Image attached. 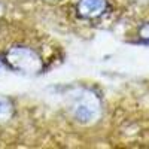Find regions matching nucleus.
I'll return each mask as SVG.
<instances>
[{"instance_id": "4", "label": "nucleus", "mask_w": 149, "mask_h": 149, "mask_svg": "<svg viewBox=\"0 0 149 149\" xmlns=\"http://www.w3.org/2000/svg\"><path fill=\"white\" fill-rule=\"evenodd\" d=\"M12 113V104L6 98H0V121L9 118Z\"/></svg>"}, {"instance_id": "3", "label": "nucleus", "mask_w": 149, "mask_h": 149, "mask_svg": "<svg viewBox=\"0 0 149 149\" xmlns=\"http://www.w3.org/2000/svg\"><path fill=\"white\" fill-rule=\"evenodd\" d=\"M104 9H106L104 0H79V3H78L79 14L86 18L98 17Z\"/></svg>"}, {"instance_id": "2", "label": "nucleus", "mask_w": 149, "mask_h": 149, "mask_svg": "<svg viewBox=\"0 0 149 149\" xmlns=\"http://www.w3.org/2000/svg\"><path fill=\"white\" fill-rule=\"evenodd\" d=\"M97 110H98V107H97V103H95L94 98L84 97L82 100H79L74 104L73 115L81 122H90L97 116Z\"/></svg>"}, {"instance_id": "1", "label": "nucleus", "mask_w": 149, "mask_h": 149, "mask_svg": "<svg viewBox=\"0 0 149 149\" xmlns=\"http://www.w3.org/2000/svg\"><path fill=\"white\" fill-rule=\"evenodd\" d=\"M6 61L15 70L24 73H37L42 69V60L31 48L17 46L6 52Z\"/></svg>"}]
</instances>
